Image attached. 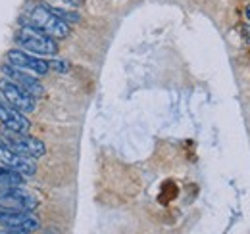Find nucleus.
Here are the masks:
<instances>
[{
    "label": "nucleus",
    "instance_id": "1",
    "mask_svg": "<svg viewBox=\"0 0 250 234\" xmlns=\"http://www.w3.org/2000/svg\"><path fill=\"white\" fill-rule=\"evenodd\" d=\"M20 23L21 25H33V27L42 31L44 35L52 37L54 40L67 39L69 37V31H71L69 25L65 21H62L52 12V8L46 6V4H35L25 18H20Z\"/></svg>",
    "mask_w": 250,
    "mask_h": 234
},
{
    "label": "nucleus",
    "instance_id": "2",
    "mask_svg": "<svg viewBox=\"0 0 250 234\" xmlns=\"http://www.w3.org/2000/svg\"><path fill=\"white\" fill-rule=\"evenodd\" d=\"M14 42L21 50L35 54V56H56L58 54L56 40L33 25H21L14 35Z\"/></svg>",
    "mask_w": 250,
    "mask_h": 234
},
{
    "label": "nucleus",
    "instance_id": "3",
    "mask_svg": "<svg viewBox=\"0 0 250 234\" xmlns=\"http://www.w3.org/2000/svg\"><path fill=\"white\" fill-rule=\"evenodd\" d=\"M0 144L14 150L20 156L31 157V159L42 157L46 154V144L29 133H14L8 129H2L0 131Z\"/></svg>",
    "mask_w": 250,
    "mask_h": 234
},
{
    "label": "nucleus",
    "instance_id": "4",
    "mask_svg": "<svg viewBox=\"0 0 250 234\" xmlns=\"http://www.w3.org/2000/svg\"><path fill=\"white\" fill-rule=\"evenodd\" d=\"M0 98L21 114H31L37 108V98H33L29 92L4 77H0Z\"/></svg>",
    "mask_w": 250,
    "mask_h": 234
},
{
    "label": "nucleus",
    "instance_id": "5",
    "mask_svg": "<svg viewBox=\"0 0 250 234\" xmlns=\"http://www.w3.org/2000/svg\"><path fill=\"white\" fill-rule=\"evenodd\" d=\"M0 225L4 229L23 234H33L41 231V221L37 215H33V211H16V209H6V207H0Z\"/></svg>",
    "mask_w": 250,
    "mask_h": 234
},
{
    "label": "nucleus",
    "instance_id": "6",
    "mask_svg": "<svg viewBox=\"0 0 250 234\" xmlns=\"http://www.w3.org/2000/svg\"><path fill=\"white\" fill-rule=\"evenodd\" d=\"M0 207L16 209V211H35L39 207V200L31 192L25 190V186H16V188L0 186Z\"/></svg>",
    "mask_w": 250,
    "mask_h": 234
},
{
    "label": "nucleus",
    "instance_id": "7",
    "mask_svg": "<svg viewBox=\"0 0 250 234\" xmlns=\"http://www.w3.org/2000/svg\"><path fill=\"white\" fill-rule=\"evenodd\" d=\"M0 73H2L4 79H10L12 83H16L18 87L23 88L25 92H29L33 98H41L44 94V87L39 83L37 77H33L31 73H27V71H23V69L8 63V61L0 65Z\"/></svg>",
    "mask_w": 250,
    "mask_h": 234
},
{
    "label": "nucleus",
    "instance_id": "8",
    "mask_svg": "<svg viewBox=\"0 0 250 234\" xmlns=\"http://www.w3.org/2000/svg\"><path fill=\"white\" fill-rule=\"evenodd\" d=\"M8 63L31 73V75H39V77H44L48 71H50V65L46 59H42L41 56H35V54H29L21 48H12L8 50Z\"/></svg>",
    "mask_w": 250,
    "mask_h": 234
},
{
    "label": "nucleus",
    "instance_id": "9",
    "mask_svg": "<svg viewBox=\"0 0 250 234\" xmlns=\"http://www.w3.org/2000/svg\"><path fill=\"white\" fill-rule=\"evenodd\" d=\"M0 165H4L8 169H14L16 173H20V175L23 176H33L37 173L35 159L25 157V156H20L14 150L6 148L4 144H0Z\"/></svg>",
    "mask_w": 250,
    "mask_h": 234
},
{
    "label": "nucleus",
    "instance_id": "10",
    "mask_svg": "<svg viewBox=\"0 0 250 234\" xmlns=\"http://www.w3.org/2000/svg\"><path fill=\"white\" fill-rule=\"evenodd\" d=\"M0 125L14 133H29L31 129V121L25 117V114L14 110L2 98H0Z\"/></svg>",
    "mask_w": 250,
    "mask_h": 234
},
{
    "label": "nucleus",
    "instance_id": "11",
    "mask_svg": "<svg viewBox=\"0 0 250 234\" xmlns=\"http://www.w3.org/2000/svg\"><path fill=\"white\" fill-rule=\"evenodd\" d=\"M0 186L2 188H16V186H25V176L16 173L14 169H8L0 165Z\"/></svg>",
    "mask_w": 250,
    "mask_h": 234
},
{
    "label": "nucleus",
    "instance_id": "12",
    "mask_svg": "<svg viewBox=\"0 0 250 234\" xmlns=\"http://www.w3.org/2000/svg\"><path fill=\"white\" fill-rule=\"evenodd\" d=\"M52 12H54L62 21H65L67 25H71V23H79V21H81V16H79L77 12H69V10H65V8H52Z\"/></svg>",
    "mask_w": 250,
    "mask_h": 234
},
{
    "label": "nucleus",
    "instance_id": "13",
    "mask_svg": "<svg viewBox=\"0 0 250 234\" xmlns=\"http://www.w3.org/2000/svg\"><path fill=\"white\" fill-rule=\"evenodd\" d=\"M48 65H50V69H54L58 73H67L69 71V63L65 59H52V61H48Z\"/></svg>",
    "mask_w": 250,
    "mask_h": 234
},
{
    "label": "nucleus",
    "instance_id": "14",
    "mask_svg": "<svg viewBox=\"0 0 250 234\" xmlns=\"http://www.w3.org/2000/svg\"><path fill=\"white\" fill-rule=\"evenodd\" d=\"M58 2H62V4L69 6V8H79V6L85 4V0H58Z\"/></svg>",
    "mask_w": 250,
    "mask_h": 234
},
{
    "label": "nucleus",
    "instance_id": "15",
    "mask_svg": "<svg viewBox=\"0 0 250 234\" xmlns=\"http://www.w3.org/2000/svg\"><path fill=\"white\" fill-rule=\"evenodd\" d=\"M44 234H62V233H60L58 229H54V227H50V229H46V231H44Z\"/></svg>",
    "mask_w": 250,
    "mask_h": 234
},
{
    "label": "nucleus",
    "instance_id": "16",
    "mask_svg": "<svg viewBox=\"0 0 250 234\" xmlns=\"http://www.w3.org/2000/svg\"><path fill=\"white\" fill-rule=\"evenodd\" d=\"M0 234H23V233H16V231H10V229H4V231H0Z\"/></svg>",
    "mask_w": 250,
    "mask_h": 234
},
{
    "label": "nucleus",
    "instance_id": "17",
    "mask_svg": "<svg viewBox=\"0 0 250 234\" xmlns=\"http://www.w3.org/2000/svg\"><path fill=\"white\" fill-rule=\"evenodd\" d=\"M245 16H247V20L250 21V6H247V10H245Z\"/></svg>",
    "mask_w": 250,
    "mask_h": 234
},
{
    "label": "nucleus",
    "instance_id": "18",
    "mask_svg": "<svg viewBox=\"0 0 250 234\" xmlns=\"http://www.w3.org/2000/svg\"><path fill=\"white\" fill-rule=\"evenodd\" d=\"M245 33H249V40H250V29H245Z\"/></svg>",
    "mask_w": 250,
    "mask_h": 234
}]
</instances>
